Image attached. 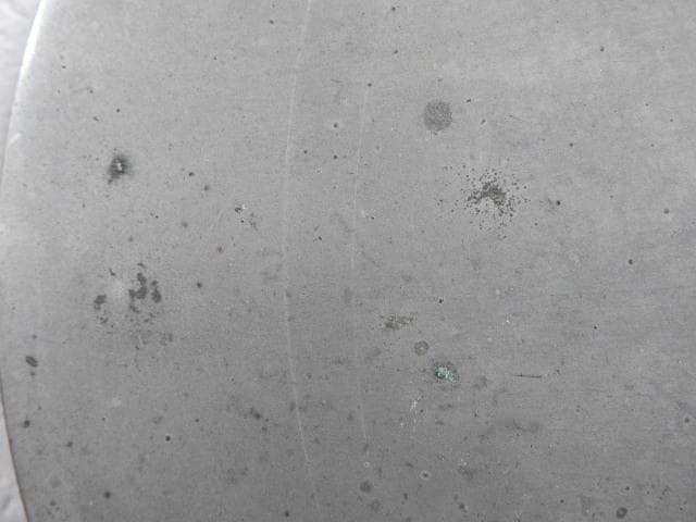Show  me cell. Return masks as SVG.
<instances>
[{
	"label": "cell",
	"mask_w": 696,
	"mask_h": 522,
	"mask_svg": "<svg viewBox=\"0 0 696 522\" xmlns=\"http://www.w3.org/2000/svg\"><path fill=\"white\" fill-rule=\"evenodd\" d=\"M90 306L102 328L135 343L151 335L162 310L158 283L141 266L110 272L97 288Z\"/></svg>",
	"instance_id": "obj_1"
}]
</instances>
